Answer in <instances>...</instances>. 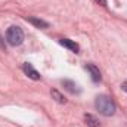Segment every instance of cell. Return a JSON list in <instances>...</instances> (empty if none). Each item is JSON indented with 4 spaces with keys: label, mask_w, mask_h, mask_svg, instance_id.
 <instances>
[{
    "label": "cell",
    "mask_w": 127,
    "mask_h": 127,
    "mask_svg": "<svg viewBox=\"0 0 127 127\" xmlns=\"http://www.w3.org/2000/svg\"><path fill=\"white\" fill-rule=\"evenodd\" d=\"M95 105H96V109H97L102 115H105V117H111V115H114V112H115V103H114V100L106 95L97 96Z\"/></svg>",
    "instance_id": "6da1fadb"
},
{
    "label": "cell",
    "mask_w": 127,
    "mask_h": 127,
    "mask_svg": "<svg viewBox=\"0 0 127 127\" xmlns=\"http://www.w3.org/2000/svg\"><path fill=\"white\" fill-rule=\"evenodd\" d=\"M6 41L10 46H19L24 41V31L16 25L9 27L7 31H6Z\"/></svg>",
    "instance_id": "7a4b0ae2"
},
{
    "label": "cell",
    "mask_w": 127,
    "mask_h": 127,
    "mask_svg": "<svg viewBox=\"0 0 127 127\" xmlns=\"http://www.w3.org/2000/svg\"><path fill=\"white\" fill-rule=\"evenodd\" d=\"M86 69L89 71V74H90V77H92V80L95 81V83H97V81H100V71H99V68L96 66V65H93V64H87L86 65Z\"/></svg>",
    "instance_id": "3957f363"
},
{
    "label": "cell",
    "mask_w": 127,
    "mask_h": 127,
    "mask_svg": "<svg viewBox=\"0 0 127 127\" xmlns=\"http://www.w3.org/2000/svg\"><path fill=\"white\" fill-rule=\"evenodd\" d=\"M22 69H24V72H25L30 78H32V80H40V77H41V75L32 68L31 64H28V62H25L24 65H22Z\"/></svg>",
    "instance_id": "277c9868"
},
{
    "label": "cell",
    "mask_w": 127,
    "mask_h": 127,
    "mask_svg": "<svg viewBox=\"0 0 127 127\" xmlns=\"http://www.w3.org/2000/svg\"><path fill=\"white\" fill-rule=\"evenodd\" d=\"M62 86L65 90H68L69 93H80V89H78V86L74 83V81H71V80H64L62 81Z\"/></svg>",
    "instance_id": "5b68a950"
},
{
    "label": "cell",
    "mask_w": 127,
    "mask_h": 127,
    "mask_svg": "<svg viewBox=\"0 0 127 127\" xmlns=\"http://www.w3.org/2000/svg\"><path fill=\"white\" fill-rule=\"evenodd\" d=\"M59 43L62 44L64 47H66V49H69V50H72V52H78V44L77 43H74L72 40H69V38H61L59 40Z\"/></svg>",
    "instance_id": "8992f818"
},
{
    "label": "cell",
    "mask_w": 127,
    "mask_h": 127,
    "mask_svg": "<svg viewBox=\"0 0 127 127\" xmlns=\"http://www.w3.org/2000/svg\"><path fill=\"white\" fill-rule=\"evenodd\" d=\"M27 21H28V22H31L32 25H35L37 28H47V27H49V24H47L46 21L38 19V18H27Z\"/></svg>",
    "instance_id": "52a82bcc"
},
{
    "label": "cell",
    "mask_w": 127,
    "mask_h": 127,
    "mask_svg": "<svg viewBox=\"0 0 127 127\" xmlns=\"http://www.w3.org/2000/svg\"><path fill=\"white\" fill-rule=\"evenodd\" d=\"M84 121H86V124L89 127H99V121L96 120L93 115H90V114H86L84 115Z\"/></svg>",
    "instance_id": "ba28073f"
},
{
    "label": "cell",
    "mask_w": 127,
    "mask_h": 127,
    "mask_svg": "<svg viewBox=\"0 0 127 127\" xmlns=\"http://www.w3.org/2000/svg\"><path fill=\"white\" fill-rule=\"evenodd\" d=\"M50 95H52V97H53L58 103H65V97H64V96L58 92V90H55V89H53V90L50 92Z\"/></svg>",
    "instance_id": "9c48e42d"
},
{
    "label": "cell",
    "mask_w": 127,
    "mask_h": 127,
    "mask_svg": "<svg viewBox=\"0 0 127 127\" xmlns=\"http://www.w3.org/2000/svg\"><path fill=\"white\" fill-rule=\"evenodd\" d=\"M121 89H123L124 92H127V81H124V83L121 84Z\"/></svg>",
    "instance_id": "30bf717a"
},
{
    "label": "cell",
    "mask_w": 127,
    "mask_h": 127,
    "mask_svg": "<svg viewBox=\"0 0 127 127\" xmlns=\"http://www.w3.org/2000/svg\"><path fill=\"white\" fill-rule=\"evenodd\" d=\"M96 1H97L99 4H102V6H105V4H106V0H96Z\"/></svg>",
    "instance_id": "8fae6325"
},
{
    "label": "cell",
    "mask_w": 127,
    "mask_h": 127,
    "mask_svg": "<svg viewBox=\"0 0 127 127\" xmlns=\"http://www.w3.org/2000/svg\"><path fill=\"white\" fill-rule=\"evenodd\" d=\"M0 47H1V49H4V43L1 41V37H0Z\"/></svg>",
    "instance_id": "7c38bea8"
}]
</instances>
